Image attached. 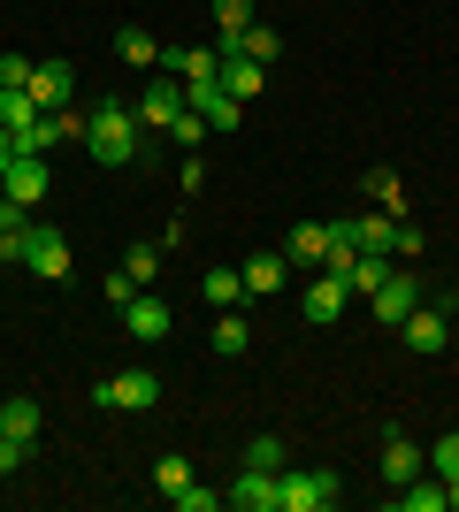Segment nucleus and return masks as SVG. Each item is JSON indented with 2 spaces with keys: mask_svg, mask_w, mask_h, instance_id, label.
I'll return each instance as SVG.
<instances>
[{
  "mask_svg": "<svg viewBox=\"0 0 459 512\" xmlns=\"http://www.w3.org/2000/svg\"><path fill=\"white\" fill-rule=\"evenodd\" d=\"M138 107H123V100H108V107H92L85 115V153L100 161V169H131L138 161Z\"/></svg>",
  "mask_w": 459,
  "mask_h": 512,
  "instance_id": "1",
  "label": "nucleus"
},
{
  "mask_svg": "<svg viewBox=\"0 0 459 512\" xmlns=\"http://www.w3.org/2000/svg\"><path fill=\"white\" fill-rule=\"evenodd\" d=\"M345 497V482L329 467H284L276 474V512H329Z\"/></svg>",
  "mask_w": 459,
  "mask_h": 512,
  "instance_id": "2",
  "label": "nucleus"
},
{
  "mask_svg": "<svg viewBox=\"0 0 459 512\" xmlns=\"http://www.w3.org/2000/svg\"><path fill=\"white\" fill-rule=\"evenodd\" d=\"M398 337H406V352H421V360H437L444 344H452V299H421L414 314L398 321Z\"/></svg>",
  "mask_w": 459,
  "mask_h": 512,
  "instance_id": "3",
  "label": "nucleus"
},
{
  "mask_svg": "<svg viewBox=\"0 0 459 512\" xmlns=\"http://www.w3.org/2000/svg\"><path fill=\"white\" fill-rule=\"evenodd\" d=\"M153 398H161V375H146V367H123L108 383H92V406H108V413H146Z\"/></svg>",
  "mask_w": 459,
  "mask_h": 512,
  "instance_id": "4",
  "label": "nucleus"
},
{
  "mask_svg": "<svg viewBox=\"0 0 459 512\" xmlns=\"http://www.w3.org/2000/svg\"><path fill=\"white\" fill-rule=\"evenodd\" d=\"M23 268H31V276H46V283H62L69 276V237L54 230V222H31V230H23Z\"/></svg>",
  "mask_w": 459,
  "mask_h": 512,
  "instance_id": "5",
  "label": "nucleus"
},
{
  "mask_svg": "<svg viewBox=\"0 0 459 512\" xmlns=\"http://www.w3.org/2000/svg\"><path fill=\"white\" fill-rule=\"evenodd\" d=\"M184 107H192V100H184V77H146V92H138V123H146V130H169Z\"/></svg>",
  "mask_w": 459,
  "mask_h": 512,
  "instance_id": "6",
  "label": "nucleus"
},
{
  "mask_svg": "<svg viewBox=\"0 0 459 512\" xmlns=\"http://www.w3.org/2000/svg\"><path fill=\"white\" fill-rule=\"evenodd\" d=\"M46 184H54V176H46V153H16V161H8V176H0V192L23 199V207H39Z\"/></svg>",
  "mask_w": 459,
  "mask_h": 512,
  "instance_id": "7",
  "label": "nucleus"
},
{
  "mask_svg": "<svg viewBox=\"0 0 459 512\" xmlns=\"http://www.w3.org/2000/svg\"><path fill=\"white\" fill-rule=\"evenodd\" d=\"M414 306H421V291H414V276H406V268H391V276H383V291H375V306H368V314H375V321H383V329H398V321L414 314Z\"/></svg>",
  "mask_w": 459,
  "mask_h": 512,
  "instance_id": "8",
  "label": "nucleus"
},
{
  "mask_svg": "<svg viewBox=\"0 0 459 512\" xmlns=\"http://www.w3.org/2000/svg\"><path fill=\"white\" fill-rule=\"evenodd\" d=\"M123 329H131L138 344H161L176 329V314H169V299H146V291H138V299L123 306Z\"/></svg>",
  "mask_w": 459,
  "mask_h": 512,
  "instance_id": "9",
  "label": "nucleus"
},
{
  "mask_svg": "<svg viewBox=\"0 0 459 512\" xmlns=\"http://www.w3.org/2000/svg\"><path fill=\"white\" fill-rule=\"evenodd\" d=\"M222 505H238V512H276V474H268V467H238V482L222 490Z\"/></svg>",
  "mask_w": 459,
  "mask_h": 512,
  "instance_id": "10",
  "label": "nucleus"
},
{
  "mask_svg": "<svg viewBox=\"0 0 459 512\" xmlns=\"http://www.w3.org/2000/svg\"><path fill=\"white\" fill-rule=\"evenodd\" d=\"M345 299H352V291H345V283H337V276H329V268H322V276L306 283V299H299V314L314 321V329H329V321L345 314Z\"/></svg>",
  "mask_w": 459,
  "mask_h": 512,
  "instance_id": "11",
  "label": "nucleus"
},
{
  "mask_svg": "<svg viewBox=\"0 0 459 512\" xmlns=\"http://www.w3.org/2000/svg\"><path fill=\"white\" fill-rule=\"evenodd\" d=\"M23 92H31V100H39L46 115H54V107H69V100H77V77H69V62H39Z\"/></svg>",
  "mask_w": 459,
  "mask_h": 512,
  "instance_id": "12",
  "label": "nucleus"
},
{
  "mask_svg": "<svg viewBox=\"0 0 459 512\" xmlns=\"http://www.w3.org/2000/svg\"><path fill=\"white\" fill-rule=\"evenodd\" d=\"M421 467H429V451H421L414 436H383V482H391V490H398V482H414Z\"/></svg>",
  "mask_w": 459,
  "mask_h": 512,
  "instance_id": "13",
  "label": "nucleus"
},
{
  "mask_svg": "<svg viewBox=\"0 0 459 512\" xmlns=\"http://www.w3.org/2000/svg\"><path fill=\"white\" fill-rule=\"evenodd\" d=\"M329 237H337V230H329V222H299L284 253L299 260V268H322V260H329Z\"/></svg>",
  "mask_w": 459,
  "mask_h": 512,
  "instance_id": "14",
  "label": "nucleus"
},
{
  "mask_svg": "<svg viewBox=\"0 0 459 512\" xmlns=\"http://www.w3.org/2000/svg\"><path fill=\"white\" fill-rule=\"evenodd\" d=\"M238 276H245V299H268V291H284V253H253Z\"/></svg>",
  "mask_w": 459,
  "mask_h": 512,
  "instance_id": "15",
  "label": "nucleus"
},
{
  "mask_svg": "<svg viewBox=\"0 0 459 512\" xmlns=\"http://www.w3.org/2000/svg\"><path fill=\"white\" fill-rule=\"evenodd\" d=\"M169 62V77H184V85H199V77H215L222 54H207V46H176V54H161Z\"/></svg>",
  "mask_w": 459,
  "mask_h": 512,
  "instance_id": "16",
  "label": "nucleus"
},
{
  "mask_svg": "<svg viewBox=\"0 0 459 512\" xmlns=\"http://www.w3.org/2000/svg\"><path fill=\"white\" fill-rule=\"evenodd\" d=\"M391 268H398L391 253H352V276H345V291H368V299H375V291H383V276H391Z\"/></svg>",
  "mask_w": 459,
  "mask_h": 512,
  "instance_id": "17",
  "label": "nucleus"
},
{
  "mask_svg": "<svg viewBox=\"0 0 459 512\" xmlns=\"http://www.w3.org/2000/svg\"><path fill=\"white\" fill-rule=\"evenodd\" d=\"M0 436H23V444H39V398H8V406H0Z\"/></svg>",
  "mask_w": 459,
  "mask_h": 512,
  "instance_id": "18",
  "label": "nucleus"
},
{
  "mask_svg": "<svg viewBox=\"0 0 459 512\" xmlns=\"http://www.w3.org/2000/svg\"><path fill=\"white\" fill-rule=\"evenodd\" d=\"M115 54H123L131 69H153V62H161V46H153L146 31H138V23H123V31H115Z\"/></svg>",
  "mask_w": 459,
  "mask_h": 512,
  "instance_id": "19",
  "label": "nucleus"
},
{
  "mask_svg": "<svg viewBox=\"0 0 459 512\" xmlns=\"http://www.w3.org/2000/svg\"><path fill=\"white\" fill-rule=\"evenodd\" d=\"M222 85L238 92V100H261V85H268V62H222Z\"/></svg>",
  "mask_w": 459,
  "mask_h": 512,
  "instance_id": "20",
  "label": "nucleus"
},
{
  "mask_svg": "<svg viewBox=\"0 0 459 512\" xmlns=\"http://www.w3.org/2000/svg\"><path fill=\"white\" fill-rule=\"evenodd\" d=\"M199 291H207V306H238L245 299V276H238V268H207Z\"/></svg>",
  "mask_w": 459,
  "mask_h": 512,
  "instance_id": "21",
  "label": "nucleus"
},
{
  "mask_svg": "<svg viewBox=\"0 0 459 512\" xmlns=\"http://www.w3.org/2000/svg\"><path fill=\"white\" fill-rule=\"evenodd\" d=\"M215 352H222V360H245V352H253V329H245L238 314H222L215 321Z\"/></svg>",
  "mask_w": 459,
  "mask_h": 512,
  "instance_id": "22",
  "label": "nucleus"
},
{
  "mask_svg": "<svg viewBox=\"0 0 459 512\" xmlns=\"http://www.w3.org/2000/svg\"><path fill=\"white\" fill-rule=\"evenodd\" d=\"M245 23H253V0H215V31H222V46L238 39Z\"/></svg>",
  "mask_w": 459,
  "mask_h": 512,
  "instance_id": "23",
  "label": "nucleus"
},
{
  "mask_svg": "<svg viewBox=\"0 0 459 512\" xmlns=\"http://www.w3.org/2000/svg\"><path fill=\"white\" fill-rule=\"evenodd\" d=\"M153 268H161V245H131V253H123V276H131L138 291L153 283Z\"/></svg>",
  "mask_w": 459,
  "mask_h": 512,
  "instance_id": "24",
  "label": "nucleus"
},
{
  "mask_svg": "<svg viewBox=\"0 0 459 512\" xmlns=\"http://www.w3.org/2000/svg\"><path fill=\"white\" fill-rule=\"evenodd\" d=\"M245 467H268V474H284V436H253V444H245Z\"/></svg>",
  "mask_w": 459,
  "mask_h": 512,
  "instance_id": "25",
  "label": "nucleus"
},
{
  "mask_svg": "<svg viewBox=\"0 0 459 512\" xmlns=\"http://www.w3.org/2000/svg\"><path fill=\"white\" fill-rule=\"evenodd\" d=\"M184 482H192V459H176V451H169V459L153 467V490L169 497V490H184Z\"/></svg>",
  "mask_w": 459,
  "mask_h": 512,
  "instance_id": "26",
  "label": "nucleus"
},
{
  "mask_svg": "<svg viewBox=\"0 0 459 512\" xmlns=\"http://www.w3.org/2000/svg\"><path fill=\"white\" fill-rule=\"evenodd\" d=\"M169 505H176V512H215L222 490H199V482H184V490H169Z\"/></svg>",
  "mask_w": 459,
  "mask_h": 512,
  "instance_id": "27",
  "label": "nucleus"
},
{
  "mask_svg": "<svg viewBox=\"0 0 459 512\" xmlns=\"http://www.w3.org/2000/svg\"><path fill=\"white\" fill-rule=\"evenodd\" d=\"M31 69H39L31 54H0V92H23V85H31Z\"/></svg>",
  "mask_w": 459,
  "mask_h": 512,
  "instance_id": "28",
  "label": "nucleus"
},
{
  "mask_svg": "<svg viewBox=\"0 0 459 512\" xmlns=\"http://www.w3.org/2000/svg\"><path fill=\"white\" fill-rule=\"evenodd\" d=\"M169 138H176L184 153H199V138H207V115H192V107H184V115L169 123Z\"/></svg>",
  "mask_w": 459,
  "mask_h": 512,
  "instance_id": "29",
  "label": "nucleus"
},
{
  "mask_svg": "<svg viewBox=\"0 0 459 512\" xmlns=\"http://www.w3.org/2000/svg\"><path fill=\"white\" fill-rule=\"evenodd\" d=\"M429 467H437L444 482H452V474H459V428H452V436H437V444H429Z\"/></svg>",
  "mask_w": 459,
  "mask_h": 512,
  "instance_id": "30",
  "label": "nucleus"
},
{
  "mask_svg": "<svg viewBox=\"0 0 459 512\" xmlns=\"http://www.w3.org/2000/svg\"><path fill=\"white\" fill-rule=\"evenodd\" d=\"M368 199H375V207H391V214H398V176H391V169H368Z\"/></svg>",
  "mask_w": 459,
  "mask_h": 512,
  "instance_id": "31",
  "label": "nucleus"
},
{
  "mask_svg": "<svg viewBox=\"0 0 459 512\" xmlns=\"http://www.w3.org/2000/svg\"><path fill=\"white\" fill-rule=\"evenodd\" d=\"M23 459H31V444H23V436H0V474H16Z\"/></svg>",
  "mask_w": 459,
  "mask_h": 512,
  "instance_id": "32",
  "label": "nucleus"
},
{
  "mask_svg": "<svg viewBox=\"0 0 459 512\" xmlns=\"http://www.w3.org/2000/svg\"><path fill=\"white\" fill-rule=\"evenodd\" d=\"M131 299H138V283L123 276V268H115V276H108V306H131Z\"/></svg>",
  "mask_w": 459,
  "mask_h": 512,
  "instance_id": "33",
  "label": "nucleus"
},
{
  "mask_svg": "<svg viewBox=\"0 0 459 512\" xmlns=\"http://www.w3.org/2000/svg\"><path fill=\"white\" fill-rule=\"evenodd\" d=\"M437 482H444V474H437ZM444 512H459V474L444 482Z\"/></svg>",
  "mask_w": 459,
  "mask_h": 512,
  "instance_id": "34",
  "label": "nucleus"
},
{
  "mask_svg": "<svg viewBox=\"0 0 459 512\" xmlns=\"http://www.w3.org/2000/svg\"><path fill=\"white\" fill-rule=\"evenodd\" d=\"M8 161H16V146H8V130H0V176H8Z\"/></svg>",
  "mask_w": 459,
  "mask_h": 512,
  "instance_id": "35",
  "label": "nucleus"
}]
</instances>
